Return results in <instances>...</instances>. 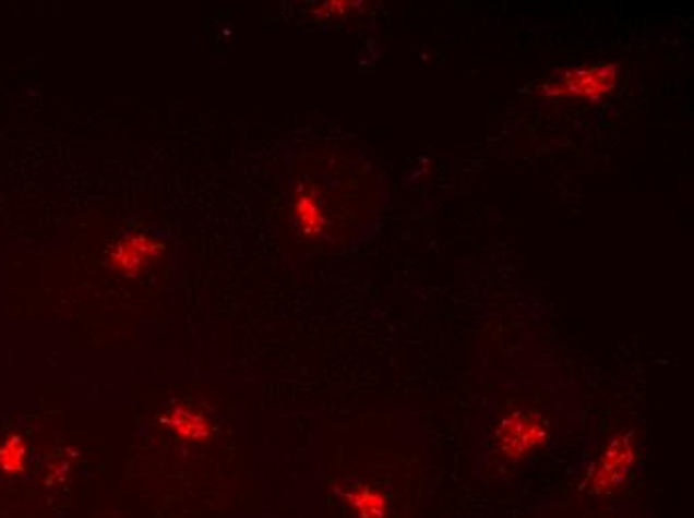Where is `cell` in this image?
Segmentation results:
<instances>
[{
    "instance_id": "obj_1",
    "label": "cell",
    "mask_w": 694,
    "mask_h": 518,
    "mask_svg": "<svg viewBox=\"0 0 694 518\" xmlns=\"http://www.w3.org/2000/svg\"><path fill=\"white\" fill-rule=\"evenodd\" d=\"M617 86V67L599 64L593 69L565 70L543 86L545 96H577L597 100Z\"/></svg>"
},
{
    "instance_id": "obj_2",
    "label": "cell",
    "mask_w": 694,
    "mask_h": 518,
    "mask_svg": "<svg viewBox=\"0 0 694 518\" xmlns=\"http://www.w3.org/2000/svg\"><path fill=\"white\" fill-rule=\"evenodd\" d=\"M541 421H531V414H515L510 421L503 423L501 441L507 445V449L525 450L533 443L541 441Z\"/></svg>"
}]
</instances>
